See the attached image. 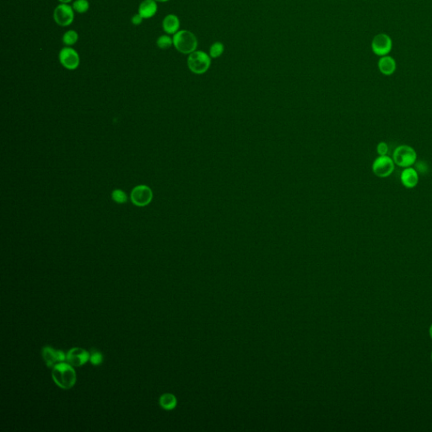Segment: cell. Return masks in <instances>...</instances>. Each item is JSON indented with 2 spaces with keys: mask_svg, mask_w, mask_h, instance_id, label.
Returning <instances> with one entry per match:
<instances>
[{
  "mask_svg": "<svg viewBox=\"0 0 432 432\" xmlns=\"http://www.w3.org/2000/svg\"><path fill=\"white\" fill-rule=\"evenodd\" d=\"M52 377L58 387L63 389H69L76 383V372L73 366L68 362H60L53 367Z\"/></svg>",
  "mask_w": 432,
  "mask_h": 432,
  "instance_id": "6da1fadb",
  "label": "cell"
},
{
  "mask_svg": "<svg viewBox=\"0 0 432 432\" xmlns=\"http://www.w3.org/2000/svg\"><path fill=\"white\" fill-rule=\"evenodd\" d=\"M173 45L179 53L188 54L197 50L198 39L196 35L189 30H178L173 35Z\"/></svg>",
  "mask_w": 432,
  "mask_h": 432,
  "instance_id": "7a4b0ae2",
  "label": "cell"
},
{
  "mask_svg": "<svg viewBox=\"0 0 432 432\" xmlns=\"http://www.w3.org/2000/svg\"><path fill=\"white\" fill-rule=\"evenodd\" d=\"M417 152L410 145L402 144L398 146L392 153V159L396 166L402 168L415 166L417 162Z\"/></svg>",
  "mask_w": 432,
  "mask_h": 432,
  "instance_id": "3957f363",
  "label": "cell"
},
{
  "mask_svg": "<svg viewBox=\"0 0 432 432\" xmlns=\"http://www.w3.org/2000/svg\"><path fill=\"white\" fill-rule=\"evenodd\" d=\"M211 59L210 54L204 51L196 50L190 53L187 58V67L192 73L196 74H203L206 73L211 65Z\"/></svg>",
  "mask_w": 432,
  "mask_h": 432,
  "instance_id": "277c9868",
  "label": "cell"
},
{
  "mask_svg": "<svg viewBox=\"0 0 432 432\" xmlns=\"http://www.w3.org/2000/svg\"><path fill=\"white\" fill-rule=\"evenodd\" d=\"M395 162L389 155H378L372 163V172L380 178H386L392 174L395 170Z\"/></svg>",
  "mask_w": 432,
  "mask_h": 432,
  "instance_id": "5b68a950",
  "label": "cell"
},
{
  "mask_svg": "<svg viewBox=\"0 0 432 432\" xmlns=\"http://www.w3.org/2000/svg\"><path fill=\"white\" fill-rule=\"evenodd\" d=\"M392 46L394 43L392 38L386 33H379L375 35L371 44L372 53L380 58L383 56L389 55L392 50Z\"/></svg>",
  "mask_w": 432,
  "mask_h": 432,
  "instance_id": "8992f818",
  "label": "cell"
},
{
  "mask_svg": "<svg viewBox=\"0 0 432 432\" xmlns=\"http://www.w3.org/2000/svg\"><path fill=\"white\" fill-rule=\"evenodd\" d=\"M55 22L61 26H68L73 22L74 14L73 7L67 4L58 5L53 12Z\"/></svg>",
  "mask_w": 432,
  "mask_h": 432,
  "instance_id": "52a82bcc",
  "label": "cell"
},
{
  "mask_svg": "<svg viewBox=\"0 0 432 432\" xmlns=\"http://www.w3.org/2000/svg\"><path fill=\"white\" fill-rule=\"evenodd\" d=\"M59 61L62 65L69 70H74L80 65V56L73 48H63L59 53Z\"/></svg>",
  "mask_w": 432,
  "mask_h": 432,
  "instance_id": "ba28073f",
  "label": "cell"
},
{
  "mask_svg": "<svg viewBox=\"0 0 432 432\" xmlns=\"http://www.w3.org/2000/svg\"><path fill=\"white\" fill-rule=\"evenodd\" d=\"M152 191L145 185H140L134 187L131 192V200L134 205L143 207L149 205L152 200Z\"/></svg>",
  "mask_w": 432,
  "mask_h": 432,
  "instance_id": "9c48e42d",
  "label": "cell"
},
{
  "mask_svg": "<svg viewBox=\"0 0 432 432\" xmlns=\"http://www.w3.org/2000/svg\"><path fill=\"white\" fill-rule=\"evenodd\" d=\"M91 355L86 349L73 348L66 355V362L73 367H81L88 362Z\"/></svg>",
  "mask_w": 432,
  "mask_h": 432,
  "instance_id": "30bf717a",
  "label": "cell"
},
{
  "mask_svg": "<svg viewBox=\"0 0 432 432\" xmlns=\"http://www.w3.org/2000/svg\"><path fill=\"white\" fill-rule=\"evenodd\" d=\"M419 177H420V174L418 173L415 167H407V168H404L403 172H401L400 181L404 187L408 189H413L417 187V185L419 184V179H420Z\"/></svg>",
  "mask_w": 432,
  "mask_h": 432,
  "instance_id": "8fae6325",
  "label": "cell"
},
{
  "mask_svg": "<svg viewBox=\"0 0 432 432\" xmlns=\"http://www.w3.org/2000/svg\"><path fill=\"white\" fill-rule=\"evenodd\" d=\"M42 353H43V360L48 367H53L58 363L66 361V355L63 351L56 350L52 347H44Z\"/></svg>",
  "mask_w": 432,
  "mask_h": 432,
  "instance_id": "7c38bea8",
  "label": "cell"
},
{
  "mask_svg": "<svg viewBox=\"0 0 432 432\" xmlns=\"http://www.w3.org/2000/svg\"><path fill=\"white\" fill-rule=\"evenodd\" d=\"M377 67L380 73L385 76H391L397 69V62L392 56L387 55L381 57L377 63Z\"/></svg>",
  "mask_w": 432,
  "mask_h": 432,
  "instance_id": "4fadbf2b",
  "label": "cell"
},
{
  "mask_svg": "<svg viewBox=\"0 0 432 432\" xmlns=\"http://www.w3.org/2000/svg\"><path fill=\"white\" fill-rule=\"evenodd\" d=\"M162 27L167 34H176L180 28L179 18L177 15H168L164 18L162 22Z\"/></svg>",
  "mask_w": 432,
  "mask_h": 432,
  "instance_id": "5bb4252c",
  "label": "cell"
},
{
  "mask_svg": "<svg viewBox=\"0 0 432 432\" xmlns=\"http://www.w3.org/2000/svg\"><path fill=\"white\" fill-rule=\"evenodd\" d=\"M157 12V4L155 0H144L139 5V14L144 19L153 17Z\"/></svg>",
  "mask_w": 432,
  "mask_h": 432,
  "instance_id": "9a60e30c",
  "label": "cell"
},
{
  "mask_svg": "<svg viewBox=\"0 0 432 432\" xmlns=\"http://www.w3.org/2000/svg\"><path fill=\"white\" fill-rule=\"evenodd\" d=\"M160 405L164 410H173L177 405V399L172 394H165L160 398Z\"/></svg>",
  "mask_w": 432,
  "mask_h": 432,
  "instance_id": "2e32d148",
  "label": "cell"
},
{
  "mask_svg": "<svg viewBox=\"0 0 432 432\" xmlns=\"http://www.w3.org/2000/svg\"><path fill=\"white\" fill-rule=\"evenodd\" d=\"M225 52V46L220 42H215L213 43L210 48V58H218L222 56L223 53Z\"/></svg>",
  "mask_w": 432,
  "mask_h": 432,
  "instance_id": "e0dca14e",
  "label": "cell"
},
{
  "mask_svg": "<svg viewBox=\"0 0 432 432\" xmlns=\"http://www.w3.org/2000/svg\"><path fill=\"white\" fill-rule=\"evenodd\" d=\"M78 33L76 32L75 30H70L66 31L63 36V43L66 46H72L75 44L78 41Z\"/></svg>",
  "mask_w": 432,
  "mask_h": 432,
  "instance_id": "ac0fdd59",
  "label": "cell"
},
{
  "mask_svg": "<svg viewBox=\"0 0 432 432\" xmlns=\"http://www.w3.org/2000/svg\"><path fill=\"white\" fill-rule=\"evenodd\" d=\"M90 8L88 0H76L73 4V9L78 14L87 12Z\"/></svg>",
  "mask_w": 432,
  "mask_h": 432,
  "instance_id": "d6986e66",
  "label": "cell"
},
{
  "mask_svg": "<svg viewBox=\"0 0 432 432\" xmlns=\"http://www.w3.org/2000/svg\"><path fill=\"white\" fill-rule=\"evenodd\" d=\"M156 44L161 49H168L173 45V39L169 35H162L157 39Z\"/></svg>",
  "mask_w": 432,
  "mask_h": 432,
  "instance_id": "ffe728a7",
  "label": "cell"
},
{
  "mask_svg": "<svg viewBox=\"0 0 432 432\" xmlns=\"http://www.w3.org/2000/svg\"><path fill=\"white\" fill-rule=\"evenodd\" d=\"M111 197H112V200L117 204H124V203L127 202L126 193L122 190L116 189L113 191Z\"/></svg>",
  "mask_w": 432,
  "mask_h": 432,
  "instance_id": "44dd1931",
  "label": "cell"
},
{
  "mask_svg": "<svg viewBox=\"0 0 432 432\" xmlns=\"http://www.w3.org/2000/svg\"><path fill=\"white\" fill-rule=\"evenodd\" d=\"M90 361H91V364L94 365V366H99V365H101L102 362H103V356H102L101 352L97 351V350H93V351L91 352Z\"/></svg>",
  "mask_w": 432,
  "mask_h": 432,
  "instance_id": "7402d4cb",
  "label": "cell"
},
{
  "mask_svg": "<svg viewBox=\"0 0 432 432\" xmlns=\"http://www.w3.org/2000/svg\"><path fill=\"white\" fill-rule=\"evenodd\" d=\"M389 151V147L386 142H380L377 145V153L378 155H387Z\"/></svg>",
  "mask_w": 432,
  "mask_h": 432,
  "instance_id": "603a6c76",
  "label": "cell"
},
{
  "mask_svg": "<svg viewBox=\"0 0 432 432\" xmlns=\"http://www.w3.org/2000/svg\"><path fill=\"white\" fill-rule=\"evenodd\" d=\"M415 165V168L419 174H425V173H427L429 172V167H428V165L425 162H422V161L416 162Z\"/></svg>",
  "mask_w": 432,
  "mask_h": 432,
  "instance_id": "cb8c5ba5",
  "label": "cell"
},
{
  "mask_svg": "<svg viewBox=\"0 0 432 432\" xmlns=\"http://www.w3.org/2000/svg\"><path fill=\"white\" fill-rule=\"evenodd\" d=\"M143 19H144V18L142 17L141 15H139V14H136V15H134V16L132 17V23L135 25H140L142 21H143Z\"/></svg>",
  "mask_w": 432,
  "mask_h": 432,
  "instance_id": "d4e9b609",
  "label": "cell"
},
{
  "mask_svg": "<svg viewBox=\"0 0 432 432\" xmlns=\"http://www.w3.org/2000/svg\"><path fill=\"white\" fill-rule=\"evenodd\" d=\"M58 1L62 4H68V3H70L72 0H58Z\"/></svg>",
  "mask_w": 432,
  "mask_h": 432,
  "instance_id": "484cf974",
  "label": "cell"
},
{
  "mask_svg": "<svg viewBox=\"0 0 432 432\" xmlns=\"http://www.w3.org/2000/svg\"><path fill=\"white\" fill-rule=\"evenodd\" d=\"M155 1H156V2L165 3L167 2V1H169V0H155Z\"/></svg>",
  "mask_w": 432,
  "mask_h": 432,
  "instance_id": "4316f807",
  "label": "cell"
},
{
  "mask_svg": "<svg viewBox=\"0 0 432 432\" xmlns=\"http://www.w3.org/2000/svg\"><path fill=\"white\" fill-rule=\"evenodd\" d=\"M430 337H431V339H432V325H431V326H430Z\"/></svg>",
  "mask_w": 432,
  "mask_h": 432,
  "instance_id": "83f0119b",
  "label": "cell"
},
{
  "mask_svg": "<svg viewBox=\"0 0 432 432\" xmlns=\"http://www.w3.org/2000/svg\"><path fill=\"white\" fill-rule=\"evenodd\" d=\"M431 361H432V353H431Z\"/></svg>",
  "mask_w": 432,
  "mask_h": 432,
  "instance_id": "f1b7e54d",
  "label": "cell"
}]
</instances>
